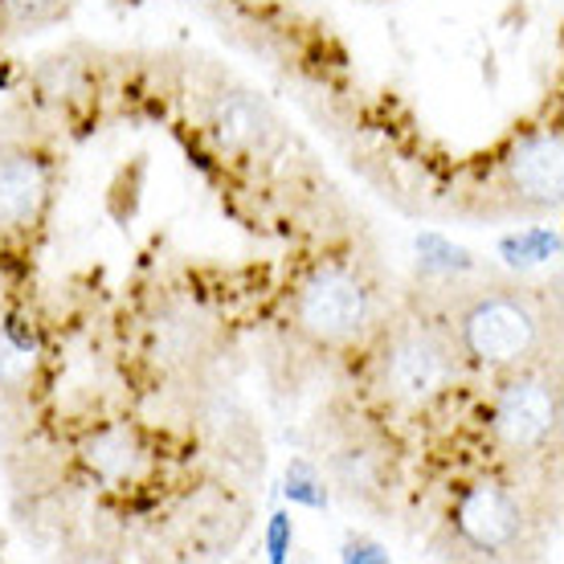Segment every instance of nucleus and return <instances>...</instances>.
<instances>
[{"mask_svg":"<svg viewBox=\"0 0 564 564\" xmlns=\"http://www.w3.org/2000/svg\"><path fill=\"white\" fill-rule=\"evenodd\" d=\"M454 332H458V348L475 365L511 368L523 365L540 348L544 319H540V311L532 307L528 295L495 286V291H482L458 311Z\"/></svg>","mask_w":564,"mask_h":564,"instance_id":"f257e3e1","label":"nucleus"},{"mask_svg":"<svg viewBox=\"0 0 564 564\" xmlns=\"http://www.w3.org/2000/svg\"><path fill=\"white\" fill-rule=\"evenodd\" d=\"M372 319V291L348 270H319L295 295V327L315 344H348Z\"/></svg>","mask_w":564,"mask_h":564,"instance_id":"f03ea898","label":"nucleus"},{"mask_svg":"<svg viewBox=\"0 0 564 564\" xmlns=\"http://www.w3.org/2000/svg\"><path fill=\"white\" fill-rule=\"evenodd\" d=\"M491 425L508 451H540L561 425V397L544 377H511L495 397Z\"/></svg>","mask_w":564,"mask_h":564,"instance_id":"7ed1b4c3","label":"nucleus"},{"mask_svg":"<svg viewBox=\"0 0 564 564\" xmlns=\"http://www.w3.org/2000/svg\"><path fill=\"white\" fill-rule=\"evenodd\" d=\"M454 356L430 327H405L389 339L384 352V389L405 401V405H422L451 381Z\"/></svg>","mask_w":564,"mask_h":564,"instance_id":"20e7f679","label":"nucleus"},{"mask_svg":"<svg viewBox=\"0 0 564 564\" xmlns=\"http://www.w3.org/2000/svg\"><path fill=\"white\" fill-rule=\"evenodd\" d=\"M458 532L482 552L511 549L523 532V511L516 503V495L499 482L466 487L463 503H458Z\"/></svg>","mask_w":564,"mask_h":564,"instance_id":"39448f33","label":"nucleus"},{"mask_svg":"<svg viewBox=\"0 0 564 564\" xmlns=\"http://www.w3.org/2000/svg\"><path fill=\"white\" fill-rule=\"evenodd\" d=\"M561 155H564V148L556 131H540V135H528L523 143H516L508 155L511 193H516L523 205H540V209L561 205V188H564Z\"/></svg>","mask_w":564,"mask_h":564,"instance_id":"423d86ee","label":"nucleus"},{"mask_svg":"<svg viewBox=\"0 0 564 564\" xmlns=\"http://www.w3.org/2000/svg\"><path fill=\"white\" fill-rule=\"evenodd\" d=\"M50 193V172L33 152H9L0 160V226L21 229L37 221Z\"/></svg>","mask_w":564,"mask_h":564,"instance_id":"0eeeda50","label":"nucleus"},{"mask_svg":"<svg viewBox=\"0 0 564 564\" xmlns=\"http://www.w3.org/2000/svg\"><path fill=\"white\" fill-rule=\"evenodd\" d=\"M83 463L107 482H128L135 479V470L143 463V451L135 434L123 430V425H107L99 434H90L83 442Z\"/></svg>","mask_w":564,"mask_h":564,"instance_id":"6e6552de","label":"nucleus"},{"mask_svg":"<svg viewBox=\"0 0 564 564\" xmlns=\"http://www.w3.org/2000/svg\"><path fill=\"white\" fill-rule=\"evenodd\" d=\"M213 131L229 148L258 143V135H262V111L250 99H241V95H226V99L217 102V111H213Z\"/></svg>","mask_w":564,"mask_h":564,"instance_id":"1a4fd4ad","label":"nucleus"},{"mask_svg":"<svg viewBox=\"0 0 564 564\" xmlns=\"http://www.w3.org/2000/svg\"><path fill=\"white\" fill-rule=\"evenodd\" d=\"M499 254L508 258V267L528 270L540 262H552L561 254V234L556 229H523V234H508L499 241Z\"/></svg>","mask_w":564,"mask_h":564,"instance_id":"9d476101","label":"nucleus"},{"mask_svg":"<svg viewBox=\"0 0 564 564\" xmlns=\"http://www.w3.org/2000/svg\"><path fill=\"white\" fill-rule=\"evenodd\" d=\"M417 258H422V270H434V274H466V270H475V258L470 250L463 246H454L446 241L442 234H417Z\"/></svg>","mask_w":564,"mask_h":564,"instance_id":"9b49d317","label":"nucleus"},{"mask_svg":"<svg viewBox=\"0 0 564 564\" xmlns=\"http://www.w3.org/2000/svg\"><path fill=\"white\" fill-rule=\"evenodd\" d=\"M286 499L299 503V508H311V511L327 508L324 479H319V470H315L311 463H303V458L286 466Z\"/></svg>","mask_w":564,"mask_h":564,"instance_id":"f8f14e48","label":"nucleus"},{"mask_svg":"<svg viewBox=\"0 0 564 564\" xmlns=\"http://www.w3.org/2000/svg\"><path fill=\"white\" fill-rule=\"evenodd\" d=\"M336 479L344 482L348 491H365L368 482L377 479L368 451H339L336 454Z\"/></svg>","mask_w":564,"mask_h":564,"instance_id":"ddd939ff","label":"nucleus"},{"mask_svg":"<svg viewBox=\"0 0 564 564\" xmlns=\"http://www.w3.org/2000/svg\"><path fill=\"white\" fill-rule=\"evenodd\" d=\"M291 540H295V523H291V516L286 511H274L267 523V552L270 561L282 564L286 561V552H291Z\"/></svg>","mask_w":564,"mask_h":564,"instance_id":"4468645a","label":"nucleus"},{"mask_svg":"<svg viewBox=\"0 0 564 564\" xmlns=\"http://www.w3.org/2000/svg\"><path fill=\"white\" fill-rule=\"evenodd\" d=\"M339 561L348 564H384L389 561V549L377 544V540H348L344 549H339Z\"/></svg>","mask_w":564,"mask_h":564,"instance_id":"2eb2a0df","label":"nucleus"},{"mask_svg":"<svg viewBox=\"0 0 564 564\" xmlns=\"http://www.w3.org/2000/svg\"><path fill=\"white\" fill-rule=\"evenodd\" d=\"M4 339H9V344H13V348L21 356H33V352H37V339H33V332H29V327L21 324V319H9V324H4Z\"/></svg>","mask_w":564,"mask_h":564,"instance_id":"dca6fc26","label":"nucleus"},{"mask_svg":"<svg viewBox=\"0 0 564 564\" xmlns=\"http://www.w3.org/2000/svg\"><path fill=\"white\" fill-rule=\"evenodd\" d=\"M45 0H4V9H13V13L29 17V13H37Z\"/></svg>","mask_w":564,"mask_h":564,"instance_id":"f3484780","label":"nucleus"}]
</instances>
